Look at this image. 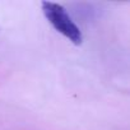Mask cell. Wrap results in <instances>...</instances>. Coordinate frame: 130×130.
<instances>
[{
  "instance_id": "6da1fadb",
  "label": "cell",
  "mask_w": 130,
  "mask_h": 130,
  "mask_svg": "<svg viewBox=\"0 0 130 130\" xmlns=\"http://www.w3.org/2000/svg\"><path fill=\"white\" fill-rule=\"evenodd\" d=\"M42 12L48 21V23L64 37H67L74 45H80L83 41V35L78 26L69 17L68 12L60 4L52 2H42Z\"/></svg>"
}]
</instances>
